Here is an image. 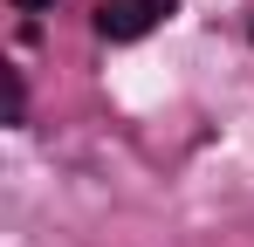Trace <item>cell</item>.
<instances>
[{"label": "cell", "mask_w": 254, "mask_h": 247, "mask_svg": "<svg viewBox=\"0 0 254 247\" xmlns=\"http://www.w3.org/2000/svg\"><path fill=\"white\" fill-rule=\"evenodd\" d=\"M172 14H179V0H103L96 7V35L103 41H144Z\"/></svg>", "instance_id": "cell-1"}, {"label": "cell", "mask_w": 254, "mask_h": 247, "mask_svg": "<svg viewBox=\"0 0 254 247\" xmlns=\"http://www.w3.org/2000/svg\"><path fill=\"white\" fill-rule=\"evenodd\" d=\"M21 103H28L21 96V76H7V124H21Z\"/></svg>", "instance_id": "cell-2"}, {"label": "cell", "mask_w": 254, "mask_h": 247, "mask_svg": "<svg viewBox=\"0 0 254 247\" xmlns=\"http://www.w3.org/2000/svg\"><path fill=\"white\" fill-rule=\"evenodd\" d=\"M14 7H21V14H48L55 0H14Z\"/></svg>", "instance_id": "cell-3"}]
</instances>
